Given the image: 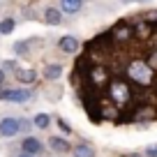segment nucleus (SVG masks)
Returning a JSON list of instances; mask_svg holds the SVG:
<instances>
[{"label":"nucleus","instance_id":"1","mask_svg":"<svg viewBox=\"0 0 157 157\" xmlns=\"http://www.w3.org/2000/svg\"><path fill=\"white\" fill-rule=\"evenodd\" d=\"M30 99V90L25 88H12V90H0V102H28Z\"/></svg>","mask_w":157,"mask_h":157},{"label":"nucleus","instance_id":"2","mask_svg":"<svg viewBox=\"0 0 157 157\" xmlns=\"http://www.w3.org/2000/svg\"><path fill=\"white\" fill-rule=\"evenodd\" d=\"M21 129V123L16 120V118H2L0 120V136H16Z\"/></svg>","mask_w":157,"mask_h":157},{"label":"nucleus","instance_id":"3","mask_svg":"<svg viewBox=\"0 0 157 157\" xmlns=\"http://www.w3.org/2000/svg\"><path fill=\"white\" fill-rule=\"evenodd\" d=\"M21 148H23V152H30V155H39V152L44 150L42 141H39V139H35V136H28V139H23Z\"/></svg>","mask_w":157,"mask_h":157},{"label":"nucleus","instance_id":"4","mask_svg":"<svg viewBox=\"0 0 157 157\" xmlns=\"http://www.w3.org/2000/svg\"><path fill=\"white\" fill-rule=\"evenodd\" d=\"M58 46H60V51H65V53H74V51L78 49V39L72 37V35H65V37H60Z\"/></svg>","mask_w":157,"mask_h":157},{"label":"nucleus","instance_id":"5","mask_svg":"<svg viewBox=\"0 0 157 157\" xmlns=\"http://www.w3.org/2000/svg\"><path fill=\"white\" fill-rule=\"evenodd\" d=\"M44 19H46V23L58 25V23H63V12H60L58 7H49V10L44 12Z\"/></svg>","mask_w":157,"mask_h":157},{"label":"nucleus","instance_id":"6","mask_svg":"<svg viewBox=\"0 0 157 157\" xmlns=\"http://www.w3.org/2000/svg\"><path fill=\"white\" fill-rule=\"evenodd\" d=\"M49 146H51V150H56V152H69V150H72L69 143L65 141V139H60V136H51Z\"/></svg>","mask_w":157,"mask_h":157},{"label":"nucleus","instance_id":"7","mask_svg":"<svg viewBox=\"0 0 157 157\" xmlns=\"http://www.w3.org/2000/svg\"><path fill=\"white\" fill-rule=\"evenodd\" d=\"M81 0H60V10L63 12H67V14H74V12H78L81 10Z\"/></svg>","mask_w":157,"mask_h":157},{"label":"nucleus","instance_id":"8","mask_svg":"<svg viewBox=\"0 0 157 157\" xmlns=\"http://www.w3.org/2000/svg\"><path fill=\"white\" fill-rule=\"evenodd\" d=\"M16 78L21 83H35L37 74H35V69H16Z\"/></svg>","mask_w":157,"mask_h":157},{"label":"nucleus","instance_id":"9","mask_svg":"<svg viewBox=\"0 0 157 157\" xmlns=\"http://www.w3.org/2000/svg\"><path fill=\"white\" fill-rule=\"evenodd\" d=\"M72 155L74 157H95V150L90 146H83V143H81V146L72 148Z\"/></svg>","mask_w":157,"mask_h":157},{"label":"nucleus","instance_id":"10","mask_svg":"<svg viewBox=\"0 0 157 157\" xmlns=\"http://www.w3.org/2000/svg\"><path fill=\"white\" fill-rule=\"evenodd\" d=\"M33 123L37 125L39 129H46V127H49V125H51V118L46 116V113H37V116H35V120H33Z\"/></svg>","mask_w":157,"mask_h":157},{"label":"nucleus","instance_id":"11","mask_svg":"<svg viewBox=\"0 0 157 157\" xmlns=\"http://www.w3.org/2000/svg\"><path fill=\"white\" fill-rule=\"evenodd\" d=\"M44 74H46V78H49V81H51V78H58L60 74H63V67H60V65H49Z\"/></svg>","mask_w":157,"mask_h":157},{"label":"nucleus","instance_id":"12","mask_svg":"<svg viewBox=\"0 0 157 157\" xmlns=\"http://www.w3.org/2000/svg\"><path fill=\"white\" fill-rule=\"evenodd\" d=\"M0 33H2V35L14 33V19H5V21H2V23H0Z\"/></svg>","mask_w":157,"mask_h":157},{"label":"nucleus","instance_id":"13","mask_svg":"<svg viewBox=\"0 0 157 157\" xmlns=\"http://www.w3.org/2000/svg\"><path fill=\"white\" fill-rule=\"evenodd\" d=\"M2 69H12V72H16V69H19V63H16V60H5Z\"/></svg>","mask_w":157,"mask_h":157},{"label":"nucleus","instance_id":"14","mask_svg":"<svg viewBox=\"0 0 157 157\" xmlns=\"http://www.w3.org/2000/svg\"><path fill=\"white\" fill-rule=\"evenodd\" d=\"M146 157H157V143H150L146 148Z\"/></svg>","mask_w":157,"mask_h":157},{"label":"nucleus","instance_id":"15","mask_svg":"<svg viewBox=\"0 0 157 157\" xmlns=\"http://www.w3.org/2000/svg\"><path fill=\"white\" fill-rule=\"evenodd\" d=\"M25 49H28V44H23V42L14 44V51H16V53H25Z\"/></svg>","mask_w":157,"mask_h":157},{"label":"nucleus","instance_id":"16","mask_svg":"<svg viewBox=\"0 0 157 157\" xmlns=\"http://www.w3.org/2000/svg\"><path fill=\"white\" fill-rule=\"evenodd\" d=\"M58 125H60V129H63V132H72V129H69V125L65 123V120H58Z\"/></svg>","mask_w":157,"mask_h":157},{"label":"nucleus","instance_id":"17","mask_svg":"<svg viewBox=\"0 0 157 157\" xmlns=\"http://www.w3.org/2000/svg\"><path fill=\"white\" fill-rule=\"evenodd\" d=\"M2 83H5V69L0 67V86H2Z\"/></svg>","mask_w":157,"mask_h":157},{"label":"nucleus","instance_id":"18","mask_svg":"<svg viewBox=\"0 0 157 157\" xmlns=\"http://www.w3.org/2000/svg\"><path fill=\"white\" fill-rule=\"evenodd\" d=\"M19 157H35V155H30V152H21Z\"/></svg>","mask_w":157,"mask_h":157},{"label":"nucleus","instance_id":"19","mask_svg":"<svg viewBox=\"0 0 157 157\" xmlns=\"http://www.w3.org/2000/svg\"><path fill=\"white\" fill-rule=\"evenodd\" d=\"M123 2H141V0H123Z\"/></svg>","mask_w":157,"mask_h":157}]
</instances>
